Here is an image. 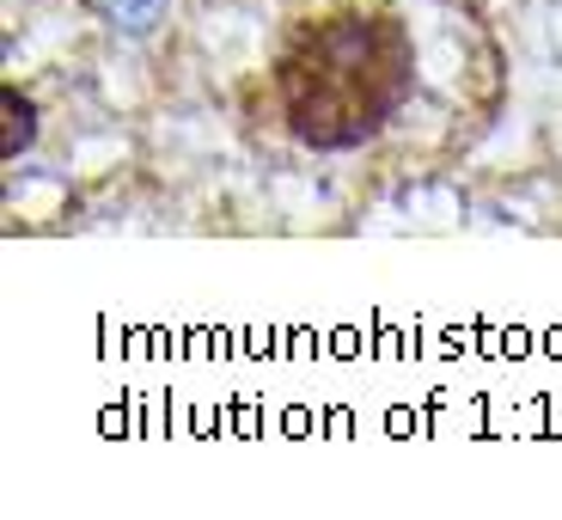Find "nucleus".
<instances>
[{
  "instance_id": "f257e3e1",
  "label": "nucleus",
  "mask_w": 562,
  "mask_h": 520,
  "mask_svg": "<svg viewBox=\"0 0 562 520\" xmlns=\"http://www.w3.org/2000/svg\"><path fill=\"white\" fill-rule=\"evenodd\" d=\"M409 92V37L392 13H330L276 62V104L306 147H355Z\"/></svg>"
},
{
  "instance_id": "f03ea898",
  "label": "nucleus",
  "mask_w": 562,
  "mask_h": 520,
  "mask_svg": "<svg viewBox=\"0 0 562 520\" xmlns=\"http://www.w3.org/2000/svg\"><path fill=\"white\" fill-rule=\"evenodd\" d=\"M7 117H13V123H7V154H19L31 141V104L19 99V92H7Z\"/></svg>"
}]
</instances>
